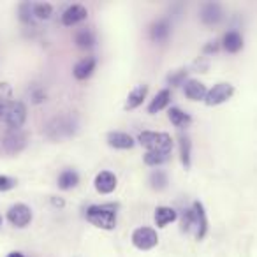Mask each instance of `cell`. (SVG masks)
I'll return each mask as SVG.
<instances>
[{
  "mask_svg": "<svg viewBox=\"0 0 257 257\" xmlns=\"http://www.w3.org/2000/svg\"><path fill=\"white\" fill-rule=\"evenodd\" d=\"M74 43L81 50H90L95 46V34L90 29H81L74 34Z\"/></svg>",
  "mask_w": 257,
  "mask_h": 257,
  "instance_id": "7402d4cb",
  "label": "cell"
},
{
  "mask_svg": "<svg viewBox=\"0 0 257 257\" xmlns=\"http://www.w3.org/2000/svg\"><path fill=\"white\" fill-rule=\"evenodd\" d=\"M185 95L187 99L190 100H204L206 99V86H204V83L197 81V79H189V81H185Z\"/></svg>",
  "mask_w": 257,
  "mask_h": 257,
  "instance_id": "2e32d148",
  "label": "cell"
},
{
  "mask_svg": "<svg viewBox=\"0 0 257 257\" xmlns=\"http://www.w3.org/2000/svg\"><path fill=\"white\" fill-rule=\"evenodd\" d=\"M222 16H224V13H222V8L218 2H206V4L201 6L199 18L204 25H217V23H220Z\"/></svg>",
  "mask_w": 257,
  "mask_h": 257,
  "instance_id": "30bf717a",
  "label": "cell"
},
{
  "mask_svg": "<svg viewBox=\"0 0 257 257\" xmlns=\"http://www.w3.org/2000/svg\"><path fill=\"white\" fill-rule=\"evenodd\" d=\"M169 120H171V123L175 125V127L183 128L192 121V118H190L189 113L182 111L180 107H171V109H169Z\"/></svg>",
  "mask_w": 257,
  "mask_h": 257,
  "instance_id": "603a6c76",
  "label": "cell"
},
{
  "mask_svg": "<svg viewBox=\"0 0 257 257\" xmlns=\"http://www.w3.org/2000/svg\"><path fill=\"white\" fill-rule=\"evenodd\" d=\"M25 147H27V136L25 133H22V128L20 131H9L2 138V148H4L6 154H11V155L20 154Z\"/></svg>",
  "mask_w": 257,
  "mask_h": 257,
  "instance_id": "9c48e42d",
  "label": "cell"
},
{
  "mask_svg": "<svg viewBox=\"0 0 257 257\" xmlns=\"http://www.w3.org/2000/svg\"><path fill=\"white\" fill-rule=\"evenodd\" d=\"M138 141L147 148L148 152L154 154H166L171 155L173 140L168 133H155V131H143L138 136Z\"/></svg>",
  "mask_w": 257,
  "mask_h": 257,
  "instance_id": "3957f363",
  "label": "cell"
},
{
  "mask_svg": "<svg viewBox=\"0 0 257 257\" xmlns=\"http://www.w3.org/2000/svg\"><path fill=\"white\" fill-rule=\"evenodd\" d=\"M86 16H88V11H86L85 6L72 4L62 13V23H64L65 27H74V25H78V23H81L83 20H86Z\"/></svg>",
  "mask_w": 257,
  "mask_h": 257,
  "instance_id": "8fae6325",
  "label": "cell"
},
{
  "mask_svg": "<svg viewBox=\"0 0 257 257\" xmlns=\"http://www.w3.org/2000/svg\"><path fill=\"white\" fill-rule=\"evenodd\" d=\"M76 131H78V120H76L72 114H60V116H55L53 120L46 125V136L53 141L71 138Z\"/></svg>",
  "mask_w": 257,
  "mask_h": 257,
  "instance_id": "277c9868",
  "label": "cell"
},
{
  "mask_svg": "<svg viewBox=\"0 0 257 257\" xmlns=\"http://www.w3.org/2000/svg\"><path fill=\"white\" fill-rule=\"evenodd\" d=\"M185 78H187V71H178V72H175V74L168 76V83L169 85H182Z\"/></svg>",
  "mask_w": 257,
  "mask_h": 257,
  "instance_id": "f546056e",
  "label": "cell"
},
{
  "mask_svg": "<svg viewBox=\"0 0 257 257\" xmlns=\"http://www.w3.org/2000/svg\"><path fill=\"white\" fill-rule=\"evenodd\" d=\"M2 118H4V121L9 127V131H20L22 125L25 123V120H27L25 104L20 102V100H13V102H9L8 106H6Z\"/></svg>",
  "mask_w": 257,
  "mask_h": 257,
  "instance_id": "5b68a950",
  "label": "cell"
},
{
  "mask_svg": "<svg viewBox=\"0 0 257 257\" xmlns=\"http://www.w3.org/2000/svg\"><path fill=\"white\" fill-rule=\"evenodd\" d=\"M183 227L190 231L197 239H203L208 231V218L203 203L196 201L189 211L183 215Z\"/></svg>",
  "mask_w": 257,
  "mask_h": 257,
  "instance_id": "7a4b0ae2",
  "label": "cell"
},
{
  "mask_svg": "<svg viewBox=\"0 0 257 257\" xmlns=\"http://www.w3.org/2000/svg\"><path fill=\"white\" fill-rule=\"evenodd\" d=\"M116 183H118L116 176L111 171H100L95 176V180H93V185H95V190L99 194H111L116 189Z\"/></svg>",
  "mask_w": 257,
  "mask_h": 257,
  "instance_id": "4fadbf2b",
  "label": "cell"
},
{
  "mask_svg": "<svg viewBox=\"0 0 257 257\" xmlns=\"http://www.w3.org/2000/svg\"><path fill=\"white\" fill-rule=\"evenodd\" d=\"M176 217H178L176 210L171 206H159L155 210V224H157V227H166L168 224L175 222Z\"/></svg>",
  "mask_w": 257,
  "mask_h": 257,
  "instance_id": "44dd1931",
  "label": "cell"
},
{
  "mask_svg": "<svg viewBox=\"0 0 257 257\" xmlns=\"http://www.w3.org/2000/svg\"><path fill=\"white\" fill-rule=\"evenodd\" d=\"M8 220L11 222V225H15V227L23 229L32 222V210H30L27 204L16 203L8 210Z\"/></svg>",
  "mask_w": 257,
  "mask_h": 257,
  "instance_id": "52a82bcc",
  "label": "cell"
},
{
  "mask_svg": "<svg viewBox=\"0 0 257 257\" xmlns=\"http://www.w3.org/2000/svg\"><path fill=\"white\" fill-rule=\"evenodd\" d=\"M86 220L99 229H111L116 227V206L114 204H92L86 208L85 213Z\"/></svg>",
  "mask_w": 257,
  "mask_h": 257,
  "instance_id": "6da1fadb",
  "label": "cell"
},
{
  "mask_svg": "<svg viewBox=\"0 0 257 257\" xmlns=\"http://www.w3.org/2000/svg\"><path fill=\"white\" fill-rule=\"evenodd\" d=\"M0 227H2V215H0Z\"/></svg>",
  "mask_w": 257,
  "mask_h": 257,
  "instance_id": "e575fe53",
  "label": "cell"
},
{
  "mask_svg": "<svg viewBox=\"0 0 257 257\" xmlns=\"http://www.w3.org/2000/svg\"><path fill=\"white\" fill-rule=\"evenodd\" d=\"M168 183H169V178H168V175H166L162 169H155L154 173L150 175V185H152V189H155V190H164L166 187H168Z\"/></svg>",
  "mask_w": 257,
  "mask_h": 257,
  "instance_id": "cb8c5ba5",
  "label": "cell"
},
{
  "mask_svg": "<svg viewBox=\"0 0 257 257\" xmlns=\"http://www.w3.org/2000/svg\"><path fill=\"white\" fill-rule=\"evenodd\" d=\"M147 93H148V86L147 85H138L133 88V92L128 93L127 97V102H125V109H136L143 104V100L147 99Z\"/></svg>",
  "mask_w": 257,
  "mask_h": 257,
  "instance_id": "e0dca14e",
  "label": "cell"
},
{
  "mask_svg": "<svg viewBox=\"0 0 257 257\" xmlns=\"http://www.w3.org/2000/svg\"><path fill=\"white\" fill-rule=\"evenodd\" d=\"M34 4H30V2H23V4H20V20H22L23 23H30L34 18V11H32Z\"/></svg>",
  "mask_w": 257,
  "mask_h": 257,
  "instance_id": "83f0119b",
  "label": "cell"
},
{
  "mask_svg": "<svg viewBox=\"0 0 257 257\" xmlns=\"http://www.w3.org/2000/svg\"><path fill=\"white\" fill-rule=\"evenodd\" d=\"M4 109H6L4 102H2V100H0V116H2V114H4Z\"/></svg>",
  "mask_w": 257,
  "mask_h": 257,
  "instance_id": "836d02e7",
  "label": "cell"
},
{
  "mask_svg": "<svg viewBox=\"0 0 257 257\" xmlns=\"http://www.w3.org/2000/svg\"><path fill=\"white\" fill-rule=\"evenodd\" d=\"M232 93H234V86H232L231 83H217L213 88L208 90L204 102H206L208 106H218V104L227 102L232 97Z\"/></svg>",
  "mask_w": 257,
  "mask_h": 257,
  "instance_id": "ba28073f",
  "label": "cell"
},
{
  "mask_svg": "<svg viewBox=\"0 0 257 257\" xmlns=\"http://www.w3.org/2000/svg\"><path fill=\"white\" fill-rule=\"evenodd\" d=\"M222 46H224V50L227 51V53H238L243 48L241 34L236 32V30H229L224 36V39H222Z\"/></svg>",
  "mask_w": 257,
  "mask_h": 257,
  "instance_id": "ac0fdd59",
  "label": "cell"
},
{
  "mask_svg": "<svg viewBox=\"0 0 257 257\" xmlns=\"http://www.w3.org/2000/svg\"><path fill=\"white\" fill-rule=\"evenodd\" d=\"M190 150H192V143H190L189 136H180V155H182V164L187 169L190 168Z\"/></svg>",
  "mask_w": 257,
  "mask_h": 257,
  "instance_id": "d4e9b609",
  "label": "cell"
},
{
  "mask_svg": "<svg viewBox=\"0 0 257 257\" xmlns=\"http://www.w3.org/2000/svg\"><path fill=\"white\" fill-rule=\"evenodd\" d=\"M8 257H25L22 252H11V253H8Z\"/></svg>",
  "mask_w": 257,
  "mask_h": 257,
  "instance_id": "d6a6232c",
  "label": "cell"
},
{
  "mask_svg": "<svg viewBox=\"0 0 257 257\" xmlns=\"http://www.w3.org/2000/svg\"><path fill=\"white\" fill-rule=\"evenodd\" d=\"M58 189L62 190H72L74 187H78L79 183V175L74 169H64V171L58 175Z\"/></svg>",
  "mask_w": 257,
  "mask_h": 257,
  "instance_id": "d6986e66",
  "label": "cell"
},
{
  "mask_svg": "<svg viewBox=\"0 0 257 257\" xmlns=\"http://www.w3.org/2000/svg\"><path fill=\"white\" fill-rule=\"evenodd\" d=\"M16 187V180L11 176L0 175V192H6V190H11Z\"/></svg>",
  "mask_w": 257,
  "mask_h": 257,
  "instance_id": "f1b7e54d",
  "label": "cell"
},
{
  "mask_svg": "<svg viewBox=\"0 0 257 257\" xmlns=\"http://www.w3.org/2000/svg\"><path fill=\"white\" fill-rule=\"evenodd\" d=\"M32 11L37 20H50L53 15V6L50 2H37V4H34Z\"/></svg>",
  "mask_w": 257,
  "mask_h": 257,
  "instance_id": "484cf974",
  "label": "cell"
},
{
  "mask_svg": "<svg viewBox=\"0 0 257 257\" xmlns=\"http://www.w3.org/2000/svg\"><path fill=\"white\" fill-rule=\"evenodd\" d=\"M106 141L111 148H116V150H131L134 148L136 141L131 134L127 133H120V131H113V133H107Z\"/></svg>",
  "mask_w": 257,
  "mask_h": 257,
  "instance_id": "7c38bea8",
  "label": "cell"
},
{
  "mask_svg": "<svg viewBox=\"0 0 257 257\" xmlns=\"http://www.w3.org/2000/svg\"><path fill=\"white\" fill-rule=\"evenodd\" d=\"M133 245L140 250H152L154 246H157L159 243V236L157 231L152 227H138L133 232Z\"/></svg>",
  "mask_w": 257,
  "mask_h": 257,
  "instance_id": "8992f818",
  "label": "cell"
},
{
  "mask_svg": "<svg viewBox=\"0 0 257 257\" xmlns=\"http://www.w3.org/2000/svg\"><path fill=\"white\" fill-rule=\"evenodd\" d=\"M32 97H34V102H43V100H46V93H44L43 90H39V88L34 90Z\"/></svg>",
  "mask_w": 257,
  "mask_h": 257,
  "instance_id": "4dcf8cb0",
  "label": "cell"
},
{
  "mask_svg": "<svg viewBox=\"0 0 257 257\" xmlns=\"http://www.w3.org/2000/svg\"><path fill=\"white\" fill-rule=\"evenodd\" d=\"M169 100H171V92L168 88H162L157 95L152 99V102L148 104V113L150 114H155L159 111H162L164 107H168Z\"/></svg>",
  "mask_w": 257,
  "mask_h": 257,
  "instance_id": "ffe728a7",
  "label": "cell"
},
{
  "mask_svg": "<svg viewBox=\"0 0 257 257\" xmlns=\"http://www.w3.org/2000/svg\"><path fill=\"white\" fill-rule=\"evenodd\" d=\"M217 50H218V44H217V43L208 44V46L204 48V51H206V53H211V51H217Z\"/></svg>",
  "mask_w": 257,
  "mask_h": 257,
  "instance_id": "1f68e13d",
  "label": "cell"
},
{
  "mask_svg": "<svg viewBox=\"0 0 257 257\" xmlns=\"http://www.w3.org/2000/svg\"><path fill=\"white\" fill-rule=\"evenodd\" d=\"M169 34H171V25H169L168 20H157V22H154L150 25V32H148V36H150V39L154 41V43L157 44H162L168 41Z\"/></svg>",
  "mask_w": 257,
  "mask_h": 257,
  "instance_id": "5bb4252c",
  "label": "cell"
},
{
  "mask_svg": "<svg viewBox=\"0 0 257 257\" xmlns=\"http://www.w3.org/2000/svg\"><path fill=\"white\" fill-rule=\"evenodd\" d=\"M95 67H97L95 58H93V57H85L74 65V69H72V74H74V78L79 79V81H85V79H88L90 76L93 74Z\"/></svg>",
  "mask_w": 257,
  "mask_h": 257,
  "instance_id": "9a60e30c",
  "label": "cell"
},
{
  "mask_svg": "<svg viewBox=\"0 0 257 257\" xmlns=\"http://www.w3.org/2000/svg\"><path fill=\"white\" fill-rule=\"evenodd\" d=\"M168 161H169V155H166V154H154V152H147V155H145V164L152 166V168L162 166Z\"/></svg>",
  "mask_w": 257,
  "mask_h": 257,
  "instance_id": "4316f807",
  "label": "cell"
}]
</instances>
